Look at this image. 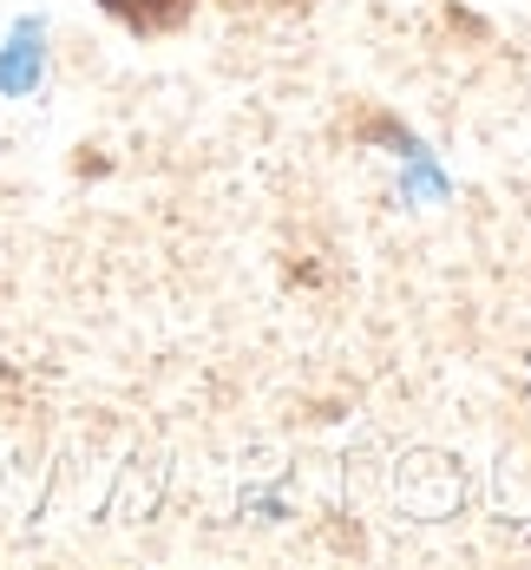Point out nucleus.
I'll list each match as a JSON object with an SVG mask.
<instances>
[{"instance_id": "obj_1", "label": "nucleus", "mask_w": 531, "mask_h": 570, "mask_svg": "<svg viewBox=\"0 0 531 570\" xmlns=\"http://www.w3.org/2000/svg\"><path fill=\"white\" fill-rule=\"evenodd\" d=\"M33 79H40V27L27 20L13 47L0 53V92H33Z\"/></svg>"}, {"instance_id": "obj_2", "label": "nucleus", "mask_w": 531, "mask_h": 570, "mask_svg": "<svg viewBox=\"0 0 531 570\" xmlns=\"http://www.w3.org/2000/svg\"><path fill=\"white\" fill-rule=\"evenodd\" d=\"M99 7L118 13L125 27H138V33H165V27H177L190 13V0H99Z\"/></svg>"}]
</instances>
